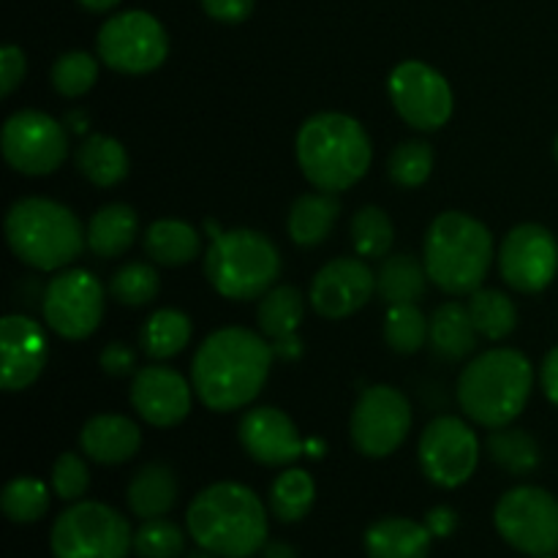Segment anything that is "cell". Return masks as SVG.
<instances>
[{
	"label": "cell",
	"instance_id": "cell-19",
	"mask_svg": "<svg viewBox=\"0 0 558 558\" xmlns=\"http://www.w3.org/2000/svg\"><path fill=\"white\" fill-rule=\"evenodd\" d=\"M47 332L36 319L22 314H9L0 325V385L5 392H22L41 376L47 365Z\"/></svg>",
	"mask_w": 558,
	"mask_h": 558
},
{
	"label": "cell",
	"instance_id": "cell-39",
	"mask_svg": "<svg viewBox=\"0 0 558 558\" xmlns=\"http://www.w3.org/2000/svg\"><path fill=\"white\" fill-rule=\"evenodd\" d=\"M434 172V147L425 140H409L392 150L387 161V174L401 189H417Z\"/></svg>",
	"mask_w": 558,
	"mask_h": 558
},
{
	"label": "cell",
	"instance_id": "cell-48",
	"mask_svg": "<svg viewBox=\"0 0 558 558\" xmlns=\"http://www.w3.org/2000/svg\"><path fill=\"white\" fill-rule=\"evenodd\" d=\"M272 349H276L278 357H283V360H298L300 354H303V347H300L298 336L287 338V341H281V343H272Z\"/></svg>",
	"mask_w": 558,
	"mask_h": 558
},
{
	"label": "cell",
	"instance_id": "cell-40",
	"mask_svg": "<svg viewBox=\"0 0 558 558\" xmlns=\"http://www.w3.org/2000/svg\"><path fill=\"white\" fill-rule=\"evenodd\" d=\"M185 550V534L167 518L145 521L134 532V554L140 558H180Z\"/></svg>",
	"mask_w": 558,
	"mask_h": 558
},
{
	"label": "cell",
	"instance_id": "cell-10",
	"mask_svg": "<svg viewBox=\"0 0 558 558\" xmlns=\"http://www.w3.org/2000/svg\"><path fill=\"white\" fill-rule=\"evenodd\" d=\"M98 58L118 74H150L167 60L169 36L147 11H123L109 16L96 38Z\"/></svg>",
	"mask_w": 558,
	"mask_h": 558
},
{
	"label": "cell",
	"instance_id": "cell-32",
	"mask_svg": "<svg viewBox=\"0 0 558 558\" xmlns=\"http://www.w3.org/2000/svg\"><path fill=\"white\" fill-rule=\"evenodd\" d=\"M191 341V319L183 311L161 308L140 330L142 352L150 360H169L183 352Z\"/></svg>",
	"mask_w": 558,
	"mask_h": 558
},
{
	"label": "cell",
	"instance_id": "cell-37",
	"mask_svg": "<svg viewBox=\"0 0 558 558\" xmlns=\"http://www.w3.org/2000/svg\"><path fill=\"white\" fill-rule=\"evenodd\" d=\"M0 507L9 521L36 523L49 510V488L36 477H16L3 488Z\"/></svg>",
	"mask_w": 558,
	"mask_h": 558
},
{
	"label": "cell",
	"instance_id": "cell-45",
	"mask_svg": "<svg viewBox=\"0 0 558 558\" xmlns=\"http://www.w3.org/2000/svg\"><path fill=\"white\" fill-rule=\"evenodd\" d=\"M256 0H202V9L210 20L227 22V25H238L245 22L254 11Z\"/></svg>",
	"mask_w": 558,
	"mask_h": 558
},
{
	"label": "cell",
	"instance_id": "cell-44",
	"mask_svg": "<svg viewBox=\"0 0 558 558\" xmlns=\"http://www.w3.org/2000/svg\"><path fill=\"white\" fill-rule=\"evenodd\" d=\"M25 52L14 44H5L0 49V96H11L16 90V85L22 82L25 76Z\"/></svg>",
	"mask_w": 558,
	"mask_h": 558
},
{
	"label": "cell",
	"instance_id": "cell-3",
	"mask_svg": "<svg viewBox=\"0 0 558 558\" xmlns=\"http://www.w3.org/2000/svg\"><path fill=\"white\" fill-rule=\"evenodd\" d=\"M294 147L305 180L325 194L360 183L374 158L365 129L343 112H319L305 120Z\"/></svg>",
	"mask_w": 558,
	"mask_h": 558
},
{
	"label": "cell",
	"instance_id": "cell-7",
	"mask_svg": "<svg viewBox=\"0 0 558 558\" xmlns=\"http://www.w3.org/2000/svg\"><path fill=\"white\" fill-rule=\"evenodd\" d=\"M205 276L227 300H259L281 276V254L267 234L232 229L213 234L205 254Z\"/></svg>",
	"mask_w": 558,
	"mask_h": 558
},
{
	"label": "cell",
	"instance_id": "cell-20",
	"mask_svg": "<svg viewBox=\"0 0 558 558\" xmlns=\"http://www.w3.org/2000/svg\"><path fill=\"white\" fill-rule=\"evenodd\" d=\"M238 439L243 450L262 466H287L305 452L298 428L276 407H256L240 417Z\"/></svg>",
	"mask_w": 558,
	"mask_h": 558
},
{
	"label": "cell",
	"instance_id": "cell-2",
	"mask_svg": "<svg viewBox=\"0 0 558 558\" xmlns=\"http://www.w3.org/2000/svg\"><path fill=\"white\" fill-rule=\"evenodd\" d=\"M191 539L218 558H251L267 545V510L240 483H216L196 494L185 512Z\"/></svg>",
	"mask_w": 558,
	"mask_h": 558
},
{
	"label": "cell",
	"instance_id": "cell-12",
	"mask_svg": "<svg viewBox=\"0 0 558 558\" xmlns=\"http://www.w3.org/2000/svg\"><path fill=\"white\" fill-rule=\"evenodd\" d=\"M107 289L93 272L63 270L44 289V322L65 341H85L98 330Z\"/></svg>",
	"mask_w": 558,
	"mask_h": 558
},
{
	"label": "cell",
	"instance_id": "cell-38",
	"mask_svg": "<svg viewBox=\"0 0 558 558\" xmlns=\"http://www.w3.org/2000/svg\"><path fill=\"white\" fill-rule=\"evenodd\" d=\"M158 292H161V276L156 272V267L145 265V262H131V265L120 267L109 281L112 300L129 305V308H142L156 300Z\"/></svg>",
	"mask_w": 558,
	"mask_h": 558
},
{
	"label": "cell",
	"instance_id": "cell-25",
	"mask_svg": "<svg viewBox=\"0 0 558 558\" xmlns=\"http://www.w3.org/2000/svg\"><path fill=\"white\" fill-rule=\"evenodd\" d=\"M136 229H140V221H136L134 207L123 202L104 205L93 213L87 223V248L98 259H118L134 245Z\"/></svg>",
	"mask_w": 558,
	"mask_h": 558
},
{
	"label": "cell",
	"instance_id": "cell-50",
	"mask_svg": "<svg viewBox=\"0 0 558 558\" xmlns=\"http://www.w3.org/2000/svg\"><path fill=\"white\" fill-rule=\"evenodd\" d=\"M65 125H71L76 134H85L87 125H90V114L82 112V109H74V112L65 114Z\"/></svg>",
	"mask_w": 558,
	"mask_h": 558
},
{
	"label": "cell",
	"instance_id": "cell-5",
	"mask_svg": "<svg viewBox=\"0 0 558 558\" xmlns=\"http://www.w3.org/2000/svg\"><path fill=\"white\" fill-rule=\"evenodd\" d=\"M5 240L22 265L33 270H63L87 245V232L74 210L44 196L14 202L5 213Z\"/></svg>",
	"mask_w": 558,
	"mask_h": 558
},
{
	"label": "cell",
	"instance_id": "cell-9",
	"mask_svg": "<svg viewBox=\"0 0 558 558\" xmlns=\"http://www.w3.org/2000/svg\"><path fill=\"white\" fill-rule=\"evenodd\" d=\"M496 532L510 548L543 558L558 554V499L537 485L507 490L494 510Z\"/></svg>",
	"mask_w": 558,
	"mask_h": 558
},
{
	"label": "cell",
	"instance_id": "cell-49",
	"mask_svg": "<svg viewBox=\"0 0 558 558\" xmlns=\"http://www.w3.org/2000/svg\"><path fill=\"white\" fill-rule=\"evenodd\" d=\"M262 554H265V558H298L292 545L287 543H267L265 548H262Z\"/></svg>",
	"mask_w": 558,
	"mask_h": 558
},
{
	"label": "cell",
	"instance_id": "cell-30",
	"mask_svg": "<svg viewBox=\"0 0 558 558\" xmlns=\"http://www.w3.org/2000/svg\"><path fill=\"white\" fill-rule=\"evenodd\" d=\"M305 314V298L298 287H272L259 300L256 322L259 332L270 343H281L298 336V327Z\"/></svg>",
	"mask_w": 558,
	"mask_h": 558
},
{
	"label": "cell",
	"instance_id": "cell-27",
	"mask_svg": "<svg viewBox=\"0 0 558 558\" xmlns=\"http://www.w3.org/2000/svg\"><path fill=\"white\" fill-rule=\"evenodd\" d=\"M76 169L82 178L90 180L98 189H112L129 178V153L118 140L107 134H90L82 140V145L74 153Z\"/></svg>",
	"mask_w": 558,
	"mask_h": 558
},
{
	"label": "cell",
	"instance_id": "cell-13",
	"mask_svg": "<svg viewBox=\"0 0 558 558\" xmlns=\"http://www.w3.org/2000/svg\"><path fill=\"white\" fill-rule=\"evenodd\" d=\"M3 158L11 169L31 178L52 174L69 156V131L38 109H20L3 123Z\"/></svg>",
	"mask_w": 558,
	"mask_h": 558
},
{
	"label": "cell",
	"instance_id": "cell-14",
	"mask_svg": "<svg viewBox=\"0 0 558 558\" xmlns=\"http://www.w3.org/2000/svg\"><path fill=\"white\" fill-rule=\"evenodd\" d=\"M392 107L407 125L417 131H439L452 118V87L434 65L403 60L387 80Z\"/></svg>",
	"mask_w": 558,
	"mask_h": 558
},
{
	"label": "cell",
	"instance_id": "cell-42",
	"mask_svg": "<svg viewBox=\"0 0 558 558\" xmlns=\"http://www.w3.org/2000/svg\"><path fill=\"white\" fill-rule=\"evenodd\" d=\"M90 488V472L85 458L76 452H63L52 466V490L63 501H80Z\"/></svg>",
	"mask_w": 558,
	"mask_h": 558
},
{
	"label": "cell",
	"instance_id": "cell-17",
	"mask_svg": "<svg viewBox=\"0 0 558 558\" xmlns=\"http://www.w3.org/2000/svg\"><path fill=\"white\" fill-rule=\"evenodd\" d=\"M376 292V276L357 256H338L327 262L311 281L308 300L325 319H347L357 314Z\"/></svg>",
	"mask_w": 558,
	"mask_h": 558
},
{
	"label": "cell",
	"instance_id": "cell-46",
	"mask_svg": "<svg viewBox=\"0 0 558 558\" xmlns=\"http://www.w3.org/2000/svg\"><path fill=\"white\" fill-rule=\"evenodd\" d=\"M425 526H428V532L434 534L436 539L450 537V534L456 532V526H458L456 510H452V507H445V505L434 507V510L425 515Z\"/></svg>",
	"mask_w": 558,
	"mask_h": 558
},
{
	"label": "cell",
	"instance_id": "cell-31",
	"mask_svg": "<svg viewBox=\"0 0 558 558\" xmlns=\"http://www.w3.org/2000/svg\"><path fill=\"white\" fill-rule=\"evenodd\" d=\"M488 456L496 466H501L512 477H526V474L537 472L543 463V450H539L537 439L523 428H510V425L490 430Z\"/></svg>",
	"mask_w": 558,
	"mask_h": 558
},
{
	"label": "cell",
	"instance_id": "cell-15",
	"mask_svg": "<svg viewBox=\"0 0 558 558\" xmlns=\"http://www.w3.org/2000/svg\"><path fill=\"white\" fill-rule=\"evenodd\" d=\"M423 474L439 488H458L469 483L480 463V439L461 417L441 414L430 420L417 445Z\"/></svg>",
	"mask_w": 558,
	"mask_h": 558
},
{
	"label": "cell",
	"instance_id": "cell-22",
	"mask_svg": "<svg viewBox=\"0 0 558 558\" xmlns=\"http://www.w3.org/2000/svg\"><path fill=\"white\" fill-rule=\"evenodd\" d=\"M477 327H474L469 305L458 303V300H447V303L436 305L430 314V332L428 347L430 354L441 363H461L469 354L477 349Z\"/></svg>",
	"mask_w": 558,
	"mask_h": 558
},
{
	"label": "cell",
	"instance_id": "cell-51",
	"mask_svg": "<svg viewBox=\"0 0 558 558\" xmlns=\"http://www.w3.org/2000/svg\"><path fill=\"white\" fill-rule=\"evenodd\" d=\"M76 3H80L82 9H87V11H96V14H104V11L114 9V5H118L120 0H76Z\"/></svg>",
	"mask_w": 558,
	"mask_h": 558
},
{
	"label": "cell",
	"instance_id": "cell-8",
	"mask_svg": "<svg viewBox=\"0 0 558 558\" xmlns=\"http://www.w3.org/2000/svg\"><path fill=\"white\" fill-rule=\"evenodd\" d=\"M54 558H129L134 548L129 518L101 501H76L49 534Z\"/></svg>",
	"mask_w": 558,
	"mask_h": 558
},
{
	"label": "cell",
	"instance_id": "cell-16",
	"mask_svg": "<svg viewBox=\"0 0 558 558\" xmlns=\"http://www.w3.org/2000/svg\"><path fill=\"white\" fill-rule=\"evenodd\" d=\"M499 272L507 287L537 294L554 283L558 272V243L539 223H518L499 251Z\"/></svg>",
	"mask_w": 558,
	"mask_h": 558
},
{
	"label": "cell",
	"instance_id": "cell-52",
	"mask_svg": "<svg viewBox=\"0 0 558 558\" xmlns=\"http://www.w3.org/2000/svg\"><path fill=\"white\" fill-rule=\"evenodd\" d=\"M189 558H218V556H213V554H207V550H196V554H191Z\"/></svg>",
	"mask_w": 558,
	"mask_h": 558
},
{
	"label": "cell",
	"instance_id": "cell-23",
	"mask_svg": "<svg viewBox=\"0 0 558 558\" xmlns=\"http://www.w3.org/2000/svg\"><path fill=\"white\" fill-rule=\"evenodd\" d=\"M363 543L368 558H428L434 534L409 518H381L365 529Z\"/></svg>",
	"mask_w": 558,
	"mask_h": 558
},
{
	"label": "cell",
	"instance_id": "cell-1",
	"mask_svg": "<svg viewBox=\"0 0 558 558\" xmlns=\"http://www.w3.org/2000/svg\"><path fill=\"white\" fill-rule=\"evenodd\" d=\"M276 349L262 332L221 327L199 343L191 385L210 412H238L256 401L270 376Z\"/></svg>",
	"mask_w": 558,
	"mask_h": 558
},
{
	"label": "cell",
	"instance_id": "cell-6",
	"mask_svg": "<svg viewBox=\"0 0 558 558\" xmlns=\"http://www.w3.org/2000/svg\"><path fill=\"white\" fill-rule=\"evenodd\" d=\"M423 262L441 292L474 294L494 262V234L469 213L447 210L430 221Z\"/></svg>",
	"mask_w": 558,
	"mask_h": 558
},
{
	"label": "cell",
	"instance_id": "cell-43",
	"mask_svg": "<svg viewBox=\"0 0 558 558\" xmlns=\"http://www.w3.org/2000/svg\"><path fill=\"white\" fill-rule=\"evenodd\" d=\"M98 363H101L104 374L114 376V379H123V376H131L136 371V354L129 343L114 341V343H107V347L101 349V357H98Z\"/></svg>",
	"mask_w": 558,
	"mask_h": 558
},
{
	"label": "cell",
	"instance_id": "cell-53",
	"mask_svg": "<svg viewBox=\"0 0 558 558\" xmlns=\"http://www.w3.org/2000/svg\"><path fill=\"white\" fill-rule=\"evenodd\" d=\"M556 158H558V140H556Z\"/></svg>",
	"mask_w": 558,
	"mask_h": 558
},
{
	"label": "cell",
	"instance_id": "cell-4",
	"mask_svg": "<svg viewBox=\"0 0 558 558\" xmlns=\"http://www.w3.org/2000/svg\"><path fill=\"white\" fill-rule=\"evenodd\" d=\"M534 387V368L518 349H490L474 357L458 379V403L472 423L505 428L521 417Z\"/></svg>",
	"mask_w": 558,
	"mask_h": 558
},
{
	"label": "cell",
	"instance_id": "cell-41",
	"mask_svg": "<svg viewBox=\"0 0 558 558\" xmlns=\"http://www.w3.org/2000/svg\"><path fill=\"white\" fill-rule=\"evenodd\" d=\"M98 80V63L93 54L80 52H65L54 60L52 65V87L65 98H80L96 85Z\"/></svg>",
	"mask_w": 558,
	"mask_h": 558
},
{
	"label": "cell",
	"instance_id": "cell-54",
	"mask_svg": "<svg viewBox=\"0 0 558 558\" xmlns=\"http://www.w3.org/2000/svg\"><path fill=\"white\" fill-rule=\"evenodd\" d=\"M543 558H554V556H543Z\"/></svg>",
	"mask_w": 558,
	"mask_h": 558
},
{
	"label": "cell",
	"instance_id": "cell-36",
	"mask_svg": "<svg viewBox=\"0 0 558 558\" xmlns=\"http://www.w3.org/2000/svg\"><path fill=\"white\" fill-rule=\"evenodd\" d=\"M430 319H425L417 303L387 305L385 316V341L392 352L414 354L428 343Z\"/></svg>",
	"mask_w": 558,
	"mask_h": 558
},
{
	"label": "cell",
	"instance_id": "cell-18",
	"mask_svg": "<svg viewBox=\"0 0 558 558\" xmlns=\"http://www.w3.org/2000/svg\"><path fill=\"white\" fill-rule=\"evenodd\" d=\"M131 407L156 428H174L191 412L194 385L167 365H145L131 381Z\"/></svg>",
	"mask_w": 558,
	"mask_h": 558
},
{
	"label": "cell",
	"instance_id": "cell-35",
	"mask_svg": "<svg viewBox=\"0 0 558 558\" xmlns=\"http://www.w3.org/2000/svg\"><path fill=\"white\" fill-rule=\"evenodd\" d=\"M349 234H352L354 251L363 259H385L390 254L392 243H396L392 218L376 205H365L354 213L352 223H349Z\"/></svg>",
	"mask_w": 558,
	"mask_h": 558
},
{
	"label": "cell",
	"instance_id": "cell-26",
	"mask_svg": "<svg viewBox=\"0 0 558 558\" xmlns=\"http://www.w3.org/2000/svg\"><path fill=\"white\" fill-rule=\"evenodd\" d=\"M338 213H341V202L336 199V194L322 191V194L298 196L287 218L289 238L300 248H316V245H322L330 238L332 227L338 221Z\"/></svg>",
	"mask_w": 558,
	"mask_h": 558
},
{
	"label": "cell",
	"instance_id": "cell-47",
	"mask_svg": "<svg viewBox=\"0 0 558 558\" xmlns=\"http://www.w3.org/2000/svg\"><path fill=\"white\" fill-rule=\"evenodd\" d=\"M539 379H543V390H545V396H548V401L558 407V347L550 349L548 357L543 360Z\"/></svg>",
	"mask_w": 558,
	"mask_h": 558
},
{
	"label": "cell",
	"instance_id": "cell-24",
	"mask_svg": "<svg viewBox=\"0 0 558 558\" xmlns=\"http://www.w3.org/2000/svg\"><path fill=\"white\" fill-rule=\"evenodd\" d=\"M125 501L140 521L169 515L178 505V477L167 463H147L131 477Z\"/></svg>",
	"mask_w": 558,
	"mask_h": 558
},
{
	"label": "cell",
	"instance_id": "cell-34",
	"mask_svg": "<svg viewBox=\"0 0 558 558\" xmlns=\"http://www.w3.org/2000/svg\"><path fill=\"white\" fill-rule=\"evenodd\" d=\"M316 499V485L303 469H287L278 474L270 488V510L281 523H298L311 512Z\"/></svg>",
	"mask_w": 558,
	"mask_h": 558
},
{
	"label": "cell",
	"instance_id": "cell-33",
	"mask_svg": "<svg viewBox=\"0 0 558 558\" xmlns=\"http://www.w3.org/2000/svg\"><path fill=\"white\" fill-rule=\"evenodd\" d=\"M469 314L474 327L488 341H505L518 325V308L499 289H477L469 294Z\"/></svg>",
	"mask_w": 558,
	"mask_h": 558
},
{
	"label": "cell",
	"instance_id": "cell-11",
	"mask_svg": "<svg viewBox=\"0 0 558 558\" xmlns=\"http://www.w3.org/2000/svg\"><path fill=\"white\" fill-rule=\"evenodd\" d=\"M409 430H412L409 398L390 385L365 387L349 420L354 450L365 458H387L407 441Z\"/></svg>",
	"mask_w": 558,
	"mask_h": 558
},
{
	"label": "cell",
	"instance_id": "cell-29",
	"mask_svg": "<svg viewBox=\"0 0 558 558\" xmlns=\"http://www.w3.org/2000/svg\"><path fill=\"white\" fill-rule=\"evenodd\" d=\"M145 254L163 267L189 265L202 254L199 232L191 223L174 218L153 221L145 232Z\"/></svg>",
	"mask_w": 558,
	"mask_h": 558
},
{
	"label": "cell",
	"instance_id": "cell-28",
	"mask_svg": "<svg viewBox=\"0 0 558 558\" xmlns=\"http://www.w3.org/2000/svg\"><path fill=\"white\" fill-rule=\"evenodd\" d=\"M428 281L425 262H417L412 254H392L381 259L376 272V292L387 305L417 303L425 298Z\"/></svg>",
	"mask_w": 558,
	"mask_h": 558
},
{
	"label": "cell",
	"instance_id": "cell-21",
	"mask_svg": "<svg viewBox=\"0 0 558 558\" xmlns=\"http://www.w3.org/2000/svg\"><path fill=\"white\" fill-rule=\"evenodd\" d=\"M80 447L90 461L101 466H118L140 452L142 430L123 414H96L82 425Z\"/></svg>",
	"mask_w": 558,
	"mask_h": 558
}]
</instances>
